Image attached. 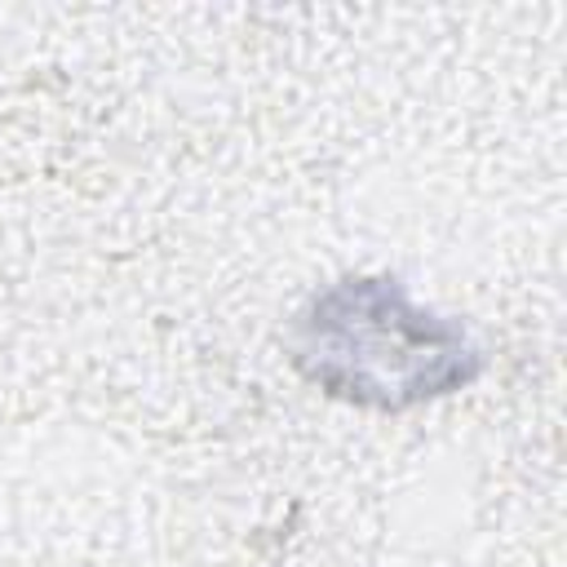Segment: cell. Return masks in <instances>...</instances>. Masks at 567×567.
Wrapping results in <instances>:
<instances>
[{"mask_svg":"<svg viewBox=\"0 0 567 567\" xmlns=\"http://www.w3.org/2000/svg\"><path fill=\"white\" fill-rule=\"evenodd\" d=\"M297 368L363 408H412L478 372L465 328L416 306L394 279H346L319 292L292 328Z\"/></svg>","mask_w":567,"mask_h":567,"instance_id":"obj_1","label":"cell"}]
</instances>
